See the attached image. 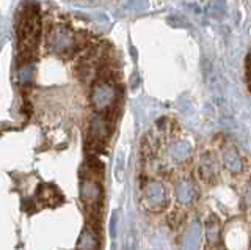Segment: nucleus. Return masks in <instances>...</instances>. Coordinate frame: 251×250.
Listing matches in <instances>:
<instances>
[{"mask_svg": "<svg viewBox=\"0 0 251 250\" xmlns=\"http://www.w3.org/2000/svg\"><path fill=\"white\" fill-rule=\"evenodd\" d=\"M210 13L214 18H222L225 14V2L223 0H215L210 5Z\"/></svg>", "mask_w": 251, "mask_h": 250, "instance_id": "obj_8", "label": "nucleus"}, {"mask_svg": "<svg viewBox=\"0 0 251 250\" xmlns=\"http://www.w3.org/2000/svg\"><path fill=\"white\" fill-rule=\"evenodd\" d=\"M223 159H225L226 168L229 171H232V173H240V171H242V159H240L239 153L235 151L234 148H229V150L225 151Z\"/></svg>", "mask_w": 251, "mask_h": 250, "instance_id": "obj_5", "label": "nucleus"}, {"mask_svg": "<svg viewBox=\"0 0 251 250\" xmlns=\"http://www.w3.org/2000/svg\"><path fill=\"white\" fill-rule=\"evenodd\" d=\"M110 131H112V126H110L108 116L105 113H96L91 116L90 124H88V136H90V142H91V150H96V153H99L102 150V145L108 139Z\"/></svg>", "mask_w": 251, "mask_h": 250, "instance_id": "obj_3", "label": "nucleus"}, {"mask_svg": "<svg viewBox=\"0 0 251 250\" xmlns=\"http://www.w3.org/2000/svg\"><path fill=\"white\" fill-rule=\"evenodd\" d=\"M116 99H118V91L113 82L102 79L98 81L96 83H93L90 101L96 112L107 113L108 111H112L116 104Z\"/></svg>", "mask_w": 251, "mask_h": 250, "instance_id": "obj_2", "label": "nucleus"}, {"mask_svg": "<svg viewBox=\"0 0 251 250\" xmlns=\"http://www.w3.org/2000/svg\"><path fill=\"white\" fill-rule=\"evenodd\" d=\"M245 81L247 85H250V56L245 57Z\"/></svg>", "mask_w": 251, "mask_h": 250, "instance_id": "obj_9", "label": "nucleus"}, {"mask_svg": "<svg viewBox=\"0 0 251 250\" xmlns=\"http://www.w3.org/2000/svg\"><path fill=\"white\" fill-rule=\"evenodd\" d=\"M170 153L173 158H177V161H180L182 158H187L188 156V153H190V146H188V143H185V142H176L171 145Z\"/></svg>", "mask_w": 251, "mask_h": 250, "instance_id": "obj_7", "label": "nucleus"}, {"mask_svg": "<svg viewBox=\"0 0 251 250\" xmlns=\"http://www.w3.org/2000/svg\"><path fill=\"white\" fill-rule=\"evenodd\" d=\"M19 81L22 85H30L31 81H33V76H35V66L33 63H30V61H25L21 68H19Z\"/></svg>", "mask_w": 251, "mask_h": 250, "instance_id": "obj_6", "label": "nucleus"}, {"mask_svg": "<svg viewBox=\"0 0 251 250\" xmlns=\"http://www.w3.org/2000/svg\"><path fill=\"white\" fill-rule=\"evenodd\" d=\"M200 173H201V178L204 179V181H210V179L217 175V161L212 158L210 153H206L201 158Z\"/></svg>", "mask_w": 251, "mask_h": 250, "instance_id": "obj_4", "label": "nucleus"}, {"mask_svg": "<svg viewBox=\"0 0 251 250\" xmlns=\"http://www.w3.org/2000/svg\"><path fill=\"white\" fill-rule=\"evenodd\" d=\"M46 41L49 49L55 54H69L77 49V35L68 26L53 24L47 30Z\"/></svg>", "mask_w": 251, "mask_h": 250, "instance_id": "obj_1", "label": "nucleus"}]
</instances>
